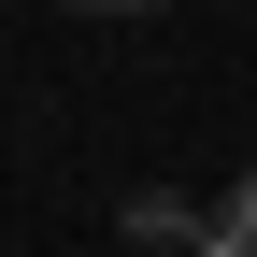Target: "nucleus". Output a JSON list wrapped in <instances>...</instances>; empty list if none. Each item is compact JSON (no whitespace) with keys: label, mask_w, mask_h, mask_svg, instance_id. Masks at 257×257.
<instances>
[{"label":"nucleus","mask_w":257,"mask_h":257,"mask_svg":"<svg viewBox=\"0 0 257 257\" xmlns=\"http://www.w3.org/2000/svg\"><path fill=\"white\" fill-rule=\"evenodd\" d=\"M72 15H143V0H72Z\"/></svg>","instance_id":"2"},{"label":"nucleus","mask_w":257,"mask_h":257,"mask_svg":"<svg viewBox=\"0 0 257 257\" xmlns=\"http://www.w3.org/2000/svg\"><path fill=\"white\" fill-rule=\"evenodd\" d=\"M200 257H257V172H243V186H229V200H214V214H200Z\"/></svg>","instance_id":"1"}]
</instances>
